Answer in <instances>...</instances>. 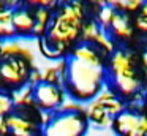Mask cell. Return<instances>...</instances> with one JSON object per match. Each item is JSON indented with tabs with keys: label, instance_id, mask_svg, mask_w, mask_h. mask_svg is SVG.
Here are the masks:
<instances>
[{
	"label": "cell",
	"instance_id": "obj_1",
	"mask_svg": "<svg viewBox=\"0 0 147 136\" xmlns=\"http://www.w3.org/2000/svg\"><path fill=\"white\" fill-rule=\"evenodd\" d=\"M84 3L81 0H70L59 3L52 9V19L45 37L38 38V49L46 59H65L68 49L81 40L84 27Z\"/></svg>",
	"mask_w": 147,
	"mask_h": 136
},
{
	"label": "cell",
	"instance_id": "obj_2",
	"mask_svg": "<svg viewBox=\"0 0 147 136\" xmlns=\"http://www.w3.org/2000/svg\"><path fill=\"white\" fill-rule=\"evenodd\" d=\"M32 52L14 40L0 41V92L16 93L30 85L35 71Z\"/></svg>",
	"mask_w": 147,
	"mask_h": 136
},
{
	"label": "cell",
	"instance_id": "obj_3",
	"mask_svg": "<svg viewBox=\"0 0 147 136\" xmlns=\"http://www.w3.org/2000/svg\"><path fill=\"white\" fill-rule=\"evenodd\" d=\"M106 70L103 65L79 60L73 55L65 57L63 90L68 98L78 103H89L105 87Z\"/></svg>",
	"mask_w": 147,
	"mask_h": 136
},
{
	"label": "cell",
	"instance_id": "obj_4",
	"mask_svg": "<svg viewBox=\"0 0 147 136\" xmlns=\"http://www.w3.org/2000/svg\"><path fill=\"white\" fill-rule=\"evenodd\" d=\"M87 127L86 108L67 97L60 109L46 114L40 136H84Z\"/></svg>",
	"mask_w": 147,
	"mask_h": 136
},
{
	"label": "cell",
	"instance_id": "obj_5",
	"mask_svg": "<svg viewBox=\"0 0 147 136\" xmlns=\"http://www.w3.org/2000/svg\"><path fill=\"white\" fill-rule=\"evenodd\" d=\"M32 92V101L41 112L51 114L62 108L63 101L67 100L63 87L57 84H51L46 81H38L35 84H30Z\"/></svg>",
	"mask_w": 147,
	"mask_h": 136
},
{
	"label": "cell",
	"instance_id": "obj_6",
	"mask_svg": "<svg viewBox=\"0 0 147 136\" xmlns=\"http://www.w3.org/2000/svg\"><path fill=\"white\" fill-rule=\"evenodd\" d=\"M13 25L16 38H33L35 30V16L32 6L24 5L22 2L13 8Z\"/></svg>",
	"mask_w": 147,
	"mask_h": 136
},
{
	"label": "cell",
	"instance_id": "obj_7",
	"mask_svg": "<svg viewBox=\"0 0 147 136\" xmlns=\"http://www.w3.org/2000/svg\"><path fill=\"white\" fill-rule=\"evenodd\" d=\"M136 112L122 111L119 116L114 117V128L119 136H146L147 133L141 128V122Z\"/></svg>",
	"mask_w": 147,
	"mask_h": 136
},
{
	"label": "cell",
	"instance_id": "obj_8",
	"mask_svg": "<svg viewBox=\"0 0 147 136\" xmlns=\"http://www.w3.org/2000/svg\"><path fill=\"white\" fill-rule=\"evenodd\" d=\"M86 117H87L89 122H92L93 125H96L98 128H109V127L114 123V117L109 116V114L106 112L105 106H103L98 100H95V98L87 103Z\"/></svg>",
	"mask_w": 147,
	"mask_h": 136
},
{
	"label": "cell",
	"instance_id": "obj_9",
	"mask_svg": "<svg viewBox=\"0 0 147 136\" xmlns=\"http://www.w3.org/2000/svg\"><path fill=\"white\" fill-rule=\"evenodd\" d=\"M111 71L112 76H134L130 54L125 51H115L111 57Z\"/></svg>",
	"mask_w": 147,
	"mask_h": 136
},
{
	"label": "cell",
	"instance_id": "obj_10",
	"mask_svg": "<svg viewBox=\"0 0 147 136\" xmlns=\"http://www.w3.org/2000/svg\"><path fill=\"white\" fill-rule=\"evenodd\" d=\"M70 55L76 57L79 60H84V62H89V63H93V65H103V60H101V55L100 52L95 49L92 43H86L82 41L81 44H76L73 47Z\"/></svg>",
	"mask_w": 147,
	"mask_h": 136
},
{
	"label": "cell",
	"instance_id": "obj_11",
	"mask_svg": "<svg viewBox=\"0 0 147 136\" xmlns=\"http://www.w3.org/2000/svg\"><path fill=\"white\" fill-rule=\"evenodd\" d=\"M16 38L13 25V8L0 9V41H10Z\"/></svg>",
	"mask_w": 147,
	"mask_h": 136
},
{
	"label": "cell",
	"instance_id": "obj_12",
	"mask_svg": "<svg viewBox=\"0 0 147 136\" xmlns=\"http://www.w3.org/2000/svg\"><path fill=\"white\" fill-rule=\"evenodd\" d=\"M33 16H35V30H33V38L45 37L46 30H48L49 24L52 19V9L48 8H33Z\"/></svg>",
	"mask_w": 147,
	"mask_h": 136
},
{
	"label": "cell",
	"instance_id": "obj_13",
	"mask_svg": "<svg viewBox=\"0 0 147 136\" xmlns=\"http://www.w3.org/2000/svg\"><path fill=\"white\" fill-rule=\"evenodd\" d=\"M112 84L117 89V92H120L125 97L133 95L139 90V81L134 76H114Z\"/></svg>",
	"mask_w": 147,
	"mask_h": 136
},
{
	"label": "cell",
	"instance_id": "obj_14",
	"mask_svg": "<svg viewBox=\"0 0 147 136\" xmlns=\"http://www.w3.org/2000/svg\"><path fill=\"white\" fill-rule=\"evenodd\" d=\"M109 27H111L112 32L120 38H128V37H131V33H133L131 25H130V22H128V18L125 14H120V13H115L114 14Z\"/></svg>",
	"mask_w": 147,
	"mask_h": 136
},
{
	"label": "cell",
	"instance_id": "obj_15",
	"mask_svg": "<svg viewBox=\"0 0 147 136\" xmlns=\"http://www.w3.org/2000/svg\"><path fill=\"white\" fill-rule=\"evenodd\" d=\"M92 44H95V46H98V47H103L106 52H112V51H114V44H112V40L108 35V30H106L105 27H101V25H100V30H98V33L95 35Z\"/></svg>",
	"mask_w": 147,
	"mask_h": 136
},
{
	"label": "cell",
	"instance_id": "obj_16",
	"mask_svg": "<svg viewBox=\"0 0 147 136\" xmlns=\"http://www.w3.org/2000/svg\"><path fill=\"white\" fill-rule=\"evenodd\" d=\"M106 5H111L112 8H120V9H130L134 11L142 5L146 0H105Z\"/></svg>",
	"mask_w": 147,
	"mask_h": 136
},
{
	"label": "cell",
	"instance_id": "obj_17",
	"mask_svg": "<svg viewBox=\"0 0 147 136\" xmlns=\"http://www.w3.org/2000/svg\"><path fill=\"white\" fill-rule=\"evenodd\" d=\"M114 14H115V11L111 5L101 6L100 11H98V24L101 25V27L108 28L109 25H111V21H112V18H114Z\"/></svg>",
	"mask_w": 147,
	"mask_h": 136
},
{
	"label": "cell",
	"instance_id": "obj_18",
	"mask_svg": "<svg viewBox=\"0 0 147 136\" xmlns=\"http://www.w3.org/2000/svg\"><path fill=\"white\" fill-rule=\"evenodd\" d=\"M14 106L13 97L10 93H5V92H0V119L3 116H7Z\"/></svg>",
	"mask_w": 147,
	"mask_h": 136
},
{
	"label": "cell",
	"instance_id": "obj_19",
	"mask_svg": "<svg viewBox=\"0 0 147 136\" xmlns=\"http://www.w3.org/2000/svg\"><path fill=\"white\" fill-rule=\"evenodd\" d=\"M24 5L32 6V8H48L54 9L59 5V0H21Z\"/></svg>",
	"mask_w": 147,
	"mask_h": 136
},
{
	"label": "cell",
	"instance_id": "obj_20",
	"mask_svg": "<svg viewBox=\"0 0 147 136\" xmlns=\"http://www.w3.org/2000/svg\"><path fill=\"white\" fill-rule=\"evenodd\" d=\"M136 27L142 32H147V18L146 16H141L136 19Z\"/></svg>",
	"mask_w": 147,
	"mask_h": 136
},
{
	"label": "cell",
	"instance_id": "obj_21",
	"mask_svg": "<svg viewBox=\"0 0 147 136\" xmlns=\"http://www.w3.org/2000/svg\"><path fill=\"white\" fill-rule=\"evenodd\" d=\"M139 122H141V128L147 133V117L146 116H141L139 117Z\"/></svg>",
	"mask_w": 147,
	"mask_h": 136
},
{
	"label": "cell",
	"instance_id": "obj_22",
	"mask_svg": "<svg viewBox=\"0 0 147 136\" xmlns=\"http://www.w3.org/2000/svg\"><path fill=\"white\" fill-rule=\"evenodd\" d=\"M7 3H8L10 8H14L16 5H19V3H21V0H7Z\"/></svg>",
	"mask_w": 147,
	"mask_h": 136
},
{
	"label": "cell",
	"instance_id": "obj_23",
	"mask_svg": "<svg viewBox=\"0 0 147 136\" xmlns=\"http://www.w3.org/2000/svg\"><path fill=\"white\" fill-rule=\"evenodd\" d=\"M3 8H10L7 3V0H0V9H3Z\"/></svg>",
	"mask_w": 147,
	"mask_h": 136
},
{
	"label": "cell",
	"instance_id": "obj_24",
	"mask_svg": "<svg viewBox=\"0 0 147 136\" xmlns=\"http://www.w3.org/2000/svg\"><path fill=\"white\" fill-rule=\"evenodd\" d=\"M142 16H146V18H147V0L142 3Z\"/></svg>",
	"mask_w": 147,
	"mask_h": 136
},
{
	"label": "cell",
	"instance_id": "obj_25",
	"mask_svg": "<svg viewBox=\"0 0 147 136\" xmlns=\"http://www.w3.org/2000/svg\"><path fill=\"white\" fill-rule=\"evenodd\" d=\"M144 65H146V66H147V52H146V54H144Z\"/></svg>",
	"mask_w": 147,
	"mask_h": 136
},
{
	"label": "cell",
	"instance_id": "obj_26",
	"mask_svg": "<svg viewBox=\"0 0 147 136\" xmlns=\"http://www.w3.org/2000/svg\"><path fill=\"white\" fill-rule=\"evenodd\" d=\"M146 103H147V97H146Z\"/></svg>",
	"mask_w": 147,
	"mask_h": 136
},
{
	"label": "cell",
	"instance_id": "obj_27",
	"mask_svg": "<svg viewBox=\"0 0 147 136\" xmlns=\"http://www.w3.org/2000/svg\"><path fill=\"white\" fill-rule=\"evenodd\" d=\"M146 136H147V135H146Z\"/></svg>",
	"mask_w": 147,
	"mask_h": 136
}]
</instances>
